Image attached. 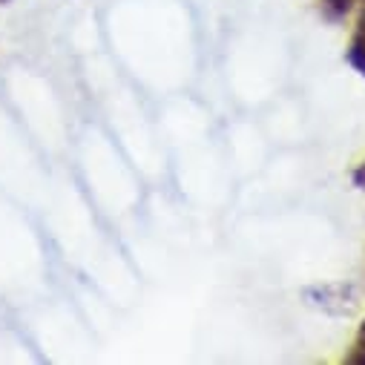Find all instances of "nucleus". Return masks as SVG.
Segmentation results:
<instances>
[{"mask_svg": "<svg viewBox=\"0 0 365 365\" xmlns=\"http://www.w3.org/2000/svg\"><path fill=\"white\" fill-rule=\"evenodd\" d=\"M351 6H354V0H325V9H328L334 18L348 15V12H351Z\"/></svg>", "mask_w": 365, "mask_h": 365, "instance_id": "obj_3", "label": "nucleus"}, {"mask_svg": "<svg viewBox=\"0 0 365 365\" xmlns=\"http://www.w3.org/2000/svg\"><path fill=\"white\" fill-rule=\"evenodd\" d=\"M354 185L365 190V161H362V164L356 167V173H354Z\"/></svg>", "mask_w": 365, "mask_h": 365, "instance_id": "obj_4", "label": "nucleus"}, {"mask_svg": "<svg viewBox=\"0 0 365 365\" xmlns=\"http://www.w3.org/2000/svg\"><path fill=\"white\" fill-rule=\"evenodd\" d=\"M345 58H348V63L365 78V9H362V15H359V24H356V29H354V38H351V43H348Z\"/></svg>", "mask_w": 365, "mask_h": 365, "instance_id": "obj_2", "label": "nucleus"}, {"mask_svg": "<svg viewBox=\"0 0 365 365\" xmlns=\"http://www.w3.org/2000/svg\"><path fill=\"white\" fill-rule=\"evenodd\" d=\"M356 345H365V322L359 325V342H356Z\"/></svg>", "mask_w": 365, "mask_h": 365, "instance_id": "obj_5", "label": "nucleus"}, {"mask_svg": "<svg viewBox=\"0 0 365 365\" xmlns=\"http://www.w3.org/2000/svg\"><path fill=\"white\" fill-rule=\"evenodd\" d=\"M362 4H365V0H362Z\"/></svg>", "mask_w": 365, "mask_h": 365, "instance_id": "obj_6", "label": "nucleus"}, {"mask_svg": "<svg viewBox=\"0 0 365 365\" xmlns=\"http://www.w3.org/2000/svg\"><path fill=\"white\" fill-rule=\"evenodd\" d=\"M308 299H314V305H319L328 314H348L356 305V294L351 285H322V288H311Z\"/></svg>", "mask_w": 365, "mask_h": 365, "instance_id": "obj_1", "label": "nucleus"}]
</instances>
